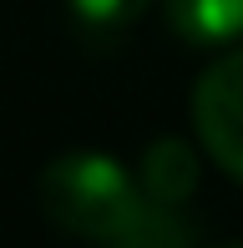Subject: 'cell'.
I'll return each mask as SVG.
<instances>
[{"instance_id": "1", "label": "cell", "mask_w": 243, "mask_h": 248, "mask_svg": "<svg viewBox=\"0 0 243 248\" xmlns=\"http://www.w3.org/2000/svg\"><path fill=\"white\" fill-rule=\"evenodd\" d=\"M46 218L66 233H81V238L106 243L122 223L137 213L142 187L132 183V172L106 152H66L41 172L36 187Z\"/></svg>"}, {"instance_id": "5", "label": "cell", "mask_w": 243, "mask_h": 248, "mask_svg": "<svg viewBox=\"0 0 243 248\" xmlns=\"http://www.w3.org/2000/svg\"><path fill=\"white\" fill-rule=\"evenodd\" d=\"M106 243L112 248H187V228H182L172 202H157V198L142 193L137 213H132Z\"/></svg>"}, {"instance_id": "6", "label": "cell", "mask_w": 243, "mask_h": 248, "mask_svg": "<svg viewBox=\"0 0 243 248\" xmlns=\"http://www.w3.org/2000/svg\"><path fill=\"white\" fill-rule=\"evenodd\" d=\"M71 10H76V20H86L96 31H122L147 10V0H71Z\"/></svg>"}, {"instance_id": "4", "label": "cell", "mask_w": 243, "mask_h": 248, "mask_svg": "<svg viewBox=\"0 0 243 248\" xmlns=\"http://www.w3.org/2000/svg\"><path fill=\"white\" fill-rule=\"evenodd\" d=\"M193 187H197V162H193V152H187V142H178V137L157 142V147L147 152V177H142V193L157 198V202L182 208Z\"/></svg>"}, {"instance_id": "3", "label": "cell", "mask_w": 243, "mask_h": 248, "mask_svg": "<svg viewBox=\"0 0 243 248\" xmlns=\"http://www.w3.org/2000/svg\"><path fill=\"white\" fill-rule=\"evenodd\" d=\"M167 26L193 46H228L243 36V0H162Z\"/></svg>"}, {"instance_id": "2", "label": "cell", "mask_w": 243, "mask_h": 248, "mask_svg": "<svg viewBox=\"0 0 243 248\" xmlns=\"http://www.w3.org/2000/svg\"><path fill=\"white\" fill-rule=\"evenodd\" d=\"M193 127L223 172L243 183V51H228L193 86Z\"/></svg>"}, {"instance_id": "7", "label": "cell", "mask_w": 243, "mask_h": 248, "mask_svg": "<svg viewBox=\"0 0 243 248\" xmlns=\"http://www.w3.org/2000/svg\"><path fill=\"white\" fill-rule=\"evenodd\" d=\"M238 248H243V243H238Z\"/></svg>"}]
</instances>
